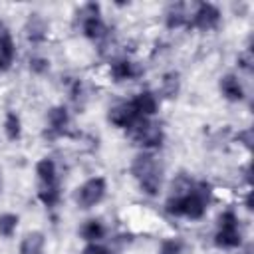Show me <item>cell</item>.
<instances>
[{"label":"cell","mask_w":254,"mask_h":254,"mask_svg":"<svg viewBox=\"0 0 254 254\" xmlns=\"http://www.w3.org/2000/svg\"><path fill=\"white\" fill-rule=\"evenodd\" d=\"M131 141L143 149H157L163 145L165 141V133L161 129V125L153 123L151 119H145V117H139L129 129H127Z\"/></svg>","instance_id":"1"},{"label":"cell","mask_w":254,"mask_h":254,"mask_svg":"<svg viewBox=\"0 0 254 254\" xmlns=\"http://www.w3.org/2000/svg\"><path fill=\"white\" fill-rule=\"evenodd\" d=\"M208 196H210V185L206 183L192 185L189 192L181 194V216H187L190 220L202 218L206 212Z\"/></svg>","instance_id":"2"},{"label":"cell","mask_w":254,"mask_h":254,"mask_svg":"<svg viewBox=\"0 0 254 254\" xmlns=\"http://www.w3.org/2000/svg\"><path fill=\"white\" fill-rule=\"evenodd\" d=\"M214 244L224 250L238 248L242 244V232L238 228V216L232 210H224L218 218V232L214 234Z\"/></svg>","instance_id":"3"},{"label":"cell","mask_w":254,"mask_h":254,"mask_svg":"<svg viewBox=\"0 0 254 254\" xmlns=\"http://www.w3.org/2000/svg\"><path fill=\"white\" fill-rule=\"evenodd\" d=\"M107 192V183L103 177H91L83 185H79L73 192V200L79 208H91L103 200Z\"/></svg>","instance_id":"4"},{"label":"cell","mask_w":254,"mask_h":254,"mask_svg":"<svg viewBox=\"0 0 254 254\" xmlns=\"http://www.w3.org/2000/svg\"><path fill=\"white\" fill-rule=\"evenodd\" d=\"M77 16H81V32L85 38L89 40H101L107 34V26L99 14V4L89 2L83 4L77 12Z\"/></svg>","instance_id":"5"},{"label":"cell","mask_w":254,"mask_h":254,"mask_svg":"<svg viewBox=\"0 0 254 254\" xmlns=\"http://www.w3.org/2000/svg\"><path fill=\"white\" fill-rule=\"evenodd\" d=\"M218 24H220V10L210 2H200L189 20V26L202 30V32L214 30L218 28Z\"/></svg>","instance_id":"6"},{"label":"cell","mask_w":254,"mask_h":254,"mask_svg":"<svg viewBox=\"0 0 254 254\" xmlns=\"http://www.w3.org/2000/svg\"><path fill=\"white\" fill-rule=\"evenodd\" d=\"M107 117H109V121H111L115 127H119V129H129V127L139 119V113L135 111V107H133L131 101H125V103H119V105L111 107Z\"/></svg>","instance_id":"7"},{"label":"cell","mask_w":254,"mask_h":254,"mask_svg":"<svg viewBox=\"0 0 254 254\" xmlns=\"http://www.w3.org/2000/svg\"><path fill=\"white\" fill-rule=\"evenodd\" d=\"M16 58V44L10 30L0 22V71H8Z\"/></svg>","instance_id":"8"},{"label":"cell","mask_w":254,"mask_h":254,"mask_svg":"<svg viewBox=\"0 0 254 254\" xmlns=\"http://www.w3.org/2000/svg\"><path fill=\"white\" fill-rule=\"evenodd\" d=\"M218 87H220L222 97L228 99V101H242L244 99V87H242V83L238 81V77L234 73L222 75Z\"/></svg>","instance_id":"9"},{"label":"cell","mask_w":254,"mask_h":254,"mask_svg":"<svg viewBox=\"0 0 254 254\" xmlns=\"http://www.w3.org/2000/svg\"><path fill=\"white\" fill-rule=\"evenodd\" d=\"M67 125H69V113L64 105H56L48 111V131L52 135H62L67 129Z\"/></svg>","instance_id":"10"},{"label":"cell","mask_w":254,"mask_h":254,"mask_svg":"<svg viewBox=\"0 0 254 254\" xmlns=\"http://www.w3.org/2000/svg\"><path fill=\"white\" fill-rule=\"evenodd\" d=\"M131 103H133L135 111L139 113V117H145V119L155 115L159 109V101H157L155 93H151V91H141L135 99H131Z\"/></svg>","instance_id":"11"},{"label":"cell","mask_w":254,"mask_h":254,"mask_svg":"<svg viewBox=\"0 0 254 254\" xmlns=\"http://www.w3.org/2000/svg\"><path fill=\"white\" fill-rule=\"evenodd\" d=\"M137 183H139V189L145 194L155 196L161 190V183H163V169H161V165H157L155 169H151L149 173H145L143 177H139Z\"/></svg>","instance_id":"12"},{"label":"cell","mask_w":254,"mask_h":254,"mask_svg":"<svg viewBox=\"0 0 254 254\" xmlns=\"http://www.w3.org/2000/svg\"><path fill=\"white\" fill-rule=\"evenodd\" d=\"M36 175H38V181H40V187H52V185H58V169H56V163L52 159H40L36 163Z\"/></svg>","instance_id":"13"},{"label":"cell","mask_w":254,"mask_h":254,"mask_svg":"<svg viewBox=\"0 0 254 254\" xmlns=\"http://www.w3.org/2000/svg\"><path fill=\"white\" fill-rule=\"evenodd\" d=\"M46 236L40 230L28 232L20 242V254H46Z\"/></svg>","instance_id":"14"},{"label":"cell","mask_w":254,"mask_h":254,"mask_svg":"<svg viewBox=\"0 0 254 254\" xmlns=\"http://www.w3.org/2000/svg\"><path fill=\"white\" fill-rule=\"evenodd\" d=\"M189 20H190V16H189V12H187V6L181 4V2L171 4V6L167 8V12H165V24H167V28H171V30L189 24Z\"/></svg>","instance_id":"15"},{"label":"cell","mask_w":254,"mask_h":254,"mask_svg":"<svg viewBox=\"0 0 254 254\" xmlns=\"http://www.w3.org/2000/svg\"><path fill=\"white\" fill-rule=\"evenodd\" d=\"M26 36L30 42H42L48 36V24L40 14H30L26 22Z\"/></svg>","instance_id":"16"},{"label":"cell","mask_w":254,"mask_h":254,"mask_svg":"<svg viewBox=\"0 0 254 254\" xmlns=\"http://www.w3.org/2000/svg\"><path fill=\"white\" fill-rule=\"evenodd\" d=\"M139 75V69L135 67L133 62H129L127 58H121V60H115L111 62V77L115 81H125V79H133Z\"/></svg>","instance_id":"17"},{"label":"cell","mask_w":254,"mask_h":254,"mask_svg":"<svg viewBox=\"0 0 254 254\" xmlns=\"http://www.w3.org/2000/svg\"><path fill=\"white\" fill-rule=\"evenodd\" d=\"M79 236H81L87 244H91V242H99V240L105 236V226H103L101 220H97V218H89V220H85V222L81 224V228H79Z\"/></svg>","instance_id":"18"},{"label":"cell","mask_w":254,"mask_h":254,"mask_svg":"<svg viewBox=\"0 0 254 254\" xmlns=\"http://www.w3.org/2000/svg\"><path fill=\"white\" fill-rule=\"evenodd\" d=\"M4 133L10 141H18L20 135H22V121L18 117V113L14 111H8L6 117H4Z\"/></svg>","instance_id":"19"},{"label":"cell","mask_w":254,"mask_h":254,"mask_svg":"<svg viewBox=\"0 0 254 254\" xmlns=\"http://www.w3.org/2000/svg\"><path fill=\"white\" fill-rule=\"evenodd\" d=\"M18 222H20V216L18 214H14V212H2L0 214V236L2 238H12L16 234Z\"/></svg>","instance_id":"20"},{"label":"cell","mask_w":254,"mask_h":254,"mask_svg":"<svg viewBox=\"0 0 254 254\" xmlns=\"http://www.w3.org/2000/svg\"><path fill=\"white\" fill-rule=\"evenodd\" d=\"M60 196H62V192H60V187H58V185H52V187H40V190H38V198H40L42 204L48 206V208L56 206V204L60 202Z\"/></svg>","instance_id":"21"},{"label":"cell","mask_w":254,"mask_h":254,"mask_svg":"<svg viewBox=\"0 0 254 254\" xmlns=\"http://www.w3.org/2000/svg\"><path fill=\"white\" fill-rule=\"evenodd\" d=\"M179 85H181V81H179V73L171 71V73H165V75H163L161 89H163V93H165L167 97H175V95L179 93Z\"/></svg>","instance_id":"22"},{"label":"cell","mask_w":254,"mask_h":254,"mask_svg":"<svg viewBox=\"0 0 254 254\" xmlns=\"http://www.w3.org/2000/svg\"><path fill=\"white\" fill-rule=\"evenodd\" d=\"M159 254H183V242L177 238H167L161 242Z\"/></svg>","instance_id":"23"},{"label":"cell","mask_w":254,"mask_h":254,"mask_svg":"<svg viewBox=\"0 0 254 254\" xmlns=\"http://www.w3.org/2000/svg\"><path fill=\"white\" fill-rule=\"evenodd\" d=\"M48 69H50V60H46V58H42V56L30 58V71H32V73L42 75V73H46Z\"/></svg>","instance_id":"24"},{"label":"cell","mask_w":254,"mask_h":254,"mask_svg":"<svg viewBox=\"0 0 254 254\" xmlns=\"http://www.w3.org/2000/svg\"><path fill=\"white\" fill-rule=\"evenodd\" d=\"M252 54H250V50H246V52H242L240 56H238V65L242 67V69H246V71H250L252 69Z\"/></svg>","instance_id":"25"},{"label":"cell","mask_w":254,"mask_h":254,"mask_svg":"<svg viewBox=\"0 0 254 254\" xmlns=\"http://www.w3.org/2000/svg\"><path fill=\"white\" fill-rule=\"evenodd\" d=\"M81 254H111V252H109V248H105V246H101L97 242H91V244H87L83 248Z\"/></svg>","instance_id":"26"},{"label":"cell","mask_w":254,"mask_h":254,"mask_svg":"<svg viewBox=\"0 0 254 254\" xmlns=\"http://www.w3.org/2000/svg\"><path fill=\"white\" fill-rule=\"evenodd\" d=\"M0 192H2V177H0Z\"/></svg>","instance_id":"27"}]
</instances>
